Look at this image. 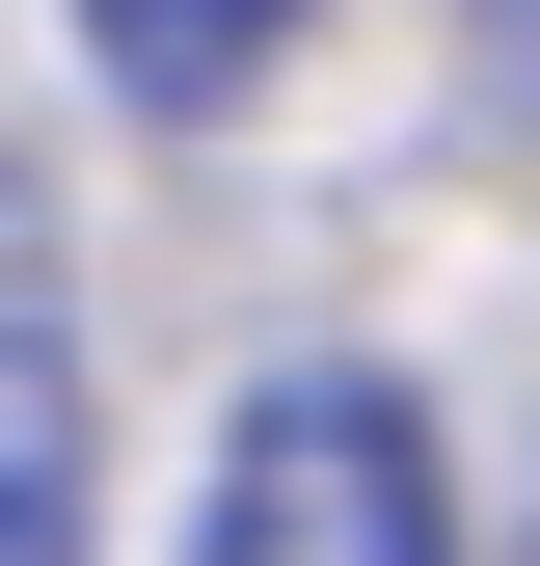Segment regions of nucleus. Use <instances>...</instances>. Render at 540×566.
I'll return each instance as SVG.
<instances>
[{
  "mask_svg": "<svg viewBox=\"0 0 540 566\" xmlns=\"http://www.w3.org/2000/svg\"><path fill=\"white\" fill-rule=\"evenodd\" d=\"M189 566H459L433 405L405 378H270L217 432V485H189Z\"/></svg>",
  "mask_w": 540,
  "mask_h": 566,
  "instance_id": "f257e3e1",
  "label": "nucleus"
},
{
  "mask_svg": "<svg viewBox=\"0 0 540 566\" xmlns=\"http://www.w3.org/2000/svg\"><path fill=\"white\" fill-rule=\"evenodd\" d=\"M0 566H82V324L0 217Z\"/></svg>",
  "mask_w": 540,
  "mask_h": 566,
  "instance_id": "f03ea898",
  "label": "nucleus"
},
{
  "mask_svg": "<svg viewBox=\"0 0 540 566\" xmlns=\"http://www.w3.org/2000/svg\"><path fill=\"white\" fill-rule=\"evenodd\" d=\"M82 54H108V108L189 135V108H243L270 54H298V0H82Z\"/></svg>",
  "mask_w": 540,
  "mask_h": 566,
  "instance_id": "7ed1b4c3",
  "label": "nucleus"
},
{
  "mask_svg": "<svg viewBox=\"0 0 540 566\" xmlns=\"http://www.w3.org/2000/svg\"><path fill=\"white\" fill-rule=\"evenodd\" d=\"M513 54H540V0H513Z\"/></svg>",
  "mask_w": 540,
  "mask_h": 566,
  "instance_id": "20e7f679",
  "label": "nucleus"
}]
</instances>
